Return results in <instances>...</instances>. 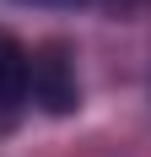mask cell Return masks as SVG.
I'll use <instances>...</instances> for the list:
<instances>
[{
    "instance_id": "6da1fadb",
    "label": "cell",
    "mask_w": 151,
    "mask_h": 157,
    "mask_svg": "<svg viewBox=\"0 0 151 157\" xmlns=\"http://www.w3.org/2000/svg\"><path fill=\"white\" fill-rule=\"evenodd\" d=\"M32 103L54 119H70L81 109V76H76L70 44H38L32 49Z\"/></svg>"
},
{
    "instance_id": "3957f363",
    "label": "cell",
    "mask_w": 151,
    "mask_h": 157,
    "mask_svg": "<svg viewBox=\"0 0 151 157\" xmlns=\"http://www.w3.org/2000/svg\"><path fill=\"white\" fill-rule=\"evenodd\" d=\"M27 6H60V11H70V6H87V0H27Z\"/></svg>"
},
{
    "instance_id": "7a4b0ae2",
    "label": "cell",
    "mask_w": 151,
    "mask_h": 157,
    "mask_svg": "<svg viewBox=\"0 0 151 157\" xmlns=\"http://www.w3.org/2000/svg\"><path fill=\"white\" fill-rule=\"evenodd\" d=\"M32 103V49H22L11 33H0V119L11 125Z\"/></svg>"
}]
</instances>
